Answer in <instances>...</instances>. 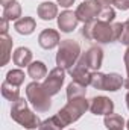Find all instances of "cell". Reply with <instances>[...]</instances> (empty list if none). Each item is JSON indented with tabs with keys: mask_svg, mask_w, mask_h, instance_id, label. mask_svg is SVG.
Listing matches in <instances>:
<instances>
[{
	"mask_svg": "<svg viewBox=\"0 0 129 130\" xmlns=\"http://www.w3.org/2000/svg\"><path fill=\"white\" fill-rule=\"evenodd\" d=\"M14 29L20 35H31L36 29V21L33 17H21L14 23Z\"/></svg>",
	"mask_w": 129,
	"mask_h": 130,
	"instance_id": "obj_15",
	"label": "cell"
},
{
	"mask_svg": "<svg viewBox=\"0 0 129 130\" xmlns=\"http://www.w3.org/2000/svg\"><path fill=\"white\" fill-rule=\"evenodd\" d=\"M32 50L28 48V47H18L15 48L14 55H12V61L14 64L17 65L18 68H23V67H29L32 64Z\"/></svg>",
	"mask_w": 129,
	"mask_h": 130,
	"instance_id": "obj_14",
	"label": "cell"
},
{
	"mask_svg": "<svg viewBox=\"0 0 129 130\" xmlns=\"http://www.w3.org/2000/svg\"><path fill=\"white\" fill-rule=\"evenodd\" d=\"M68 130H74V129H68Z\"/></svg>",
	"mask_w": 129,
	"mask_h": 130,
	"instance_id": "obj_36",
	"label": "cell"
},
{
	"mask_svg": "<svg viewBox=\"0 0 129 130\" xmlns=\"http://www.w3.org/2000/svg\"><path fill=\"white\" fill-rule=\"evenodd\" d=\"M123 61H125V65H126V73H128V77L125 80V88L129 89V47L125 52V56H123Z\"/></svg>",
	"mask_w": 129,
	"mask_h": 130,
	"instance_id": "obj_28",
	"label": "cell"
},
{
	"mask_svg": "<svg viewBox=\"0 0 129 130\" xmlns=\"http://www.w3.org/2000/svg\"><path fill=\"white\" fill-rule=\"evenodd\" d=\"M78 61L91 71H99L102 67V62H103V50L99 45H93L85 53H82Z\"/></svg>",
	"mask_w": 129,
	"mask_h": 130,
	"instance_id": "obj_8",
	"label": "cell"
},
{
	"mask_svg": "<svg viewBox=\"0 0 129 130\" xmlns=\"http://www.w3.org/2000/svg\"><path fill=\"white\" fill-rule=\"evenodd\" d=\"M87 94V86L78 83V82H71L67 86V100H74V98L85 97Z\"/></svg>",
	"mask_w": 129,
	"mask_h": 130,
	"instance_id": "obj_22",
	"label": "cell"
},
{
	"mask_svg": "<svg viewBox=\"0 0 129 130\" xmlns=\"http://www.w3.org/2000/svg\"><path fill=\"white\" fill-rule=\"evenodd\" d=\"M36 14L44 21H50L53 18H58V5L53 2H43L38 5Z\"/></svg>",
	"mask_w": 129,
	"mask_h": 130,
	"instance_id": "obj_13",
	"label": "cell"
},
{
	"mask_svg": "<svg viewBox=\"0 0 129 130\" xmlns=\"http://www.w3.org/2000/svg\"><path fill=\"white\" fill-rule=\"evenodd\" d=\"M90 112L93 115H111L114 113V101L109 97L105 95H97L90 100Z\"/></svg>",
	"mask_w": 129,
	"mask_h": 130,
	"instance_id": "obj_9",
	"label": "cell"
},
{
	"mask_svg": "<svg viewBox=\"0 0 129 130\" xmlns=\"http://www.w3.org/2000/svg\"><path fill=\"white\" fill-rule=\"evenodd\" d=\"M102 6H111L112 3H114V0H97Z\"/></svg>",
	"mask_w": 129,
	"mask_h": 130,
	"instance_id": "obj_32",
	"label": "cell"
},
{
	"mask_svg": "<svg viewBox=\"0 0 129 130\" xmlns=\"http://www.w3.org/2000/svg\"><path fill=\"white\" fill-rule=\"evenodd\" d=\"M3 18H6L8 21H17L21 18V5L15 0L12 3H9L8 6L3 8V14H2Z\"/></svg>",
	"mask_w": 129,
	"mask_h": 130,
	"instance_id": "obj_19",
	"label": "cell"
},
{
	"mask_svg": "<svg viewBox=\"0 0 129 130\" xmlns=\"http://www.w3.org/2000/svg\"><path fill=\"white\" fill-rule=\"evenodd\" d=\"M62 129H64V126H62V123L59 121V118L56 115L44 120L41 123V126L38 127V130H62Z\"/></svg>",
	"mask_w": 129,
	"mask_h": 130,
	"instance_id": "obj_24",
	"label": "cell"
},
{
	"mask_svg": "<svg viewBox=\"0 0 129 130\" xmlns=\"http://www.w3.org/2000/svg\"><path fill=\"white\" fill-rule=\"evenodd\" d=\"M126 129L129 130V120H128V121H126Z\"/></svg>",
	"mask_w": 129,
	"mask_h": 130,
	"instance_id": "obj_35",
	"label": "cell"
},
{
	"mask_svg": "<svg viewBox=\"0 0 129 130\" xmlns=\"http://www.w3.org/2000/svg\"><path fill=\"white\" fill-rule=\"evenodd\" d=\"M82 36H85L87 39L97 41L100 44H109L117 41L112 23H103V21H93V23H87L82 27Z\"/></svg>",
	"mask_w": 129,
	"mask_h": 130,
	"instance_id": "obj_2",
	"label": "cell"
},
{
	"mask_svg": "<svg viewBox=\"0 0 129 130\" xmlns=\"http://www.w3.org/2000/svg\"><path fill=\"white\" fill-rule=\"evenodd\" d=\"M28 74H29V77L32 80L38 82V80L47 77V67L41 61H33L32 64L28 67Z\"/></svg>",
	"mask_w": 129,
	"mask_h": 130,
	"instance_id": "obj_18",
	"label": "cell"
},
{
	"mask_svg": "<svg viewBox=\"0 0 129 130\" xmlns=\"http://www.w3.org/2000/svg\"><path fill=\"white\" fill-rule=\"evenodd\" d=\"M64 80H65V70L56 67L47 74V77L43 82V86H44L46 92L52 97V95H56L61 91V88L64 85Z\"/></svg>",
	"mask_w": 129,
	"mask_h": 130,
	"instance_id": "obj_7",
	"label": "cell"
},
{
	"mask_svg": "<svg viewBox=\"0 0 129 130\" xmlns=\"http://www.w3.org/2000/svg\"><path fill=\"white\" fill-rule=\"evenodd\" d=\"M103 124H105L106 130H125V127H126L125 118L122 115H117V113L106 115L103 120Z\"/></svg>",
	"mask_w": 129,
	"mask_h": 130,
	"instance_id": "obj_20",
	"label": "cell"
},
{
	"mask_svg": "<svg viewBox=\"0 0 129 130\" xmlns=\"http://www.w3.org/2000/svg\"><path fill=\"white\" fill-rule=\"evenodd\" d=\"M78 23H79V20L76 17V12H73V11L65 9L58 15V27H59L61 32L64 33L73 32L78 27Z\"/></svg>",
	"mask_w": 129,
	"mask_h": 130,
	"instance_id": "obj_11",
	"label": "cell"
},
{
	"mask_svg": "<svg viewBox=\"0 0 129 130\" xmlns=\"http://www.w3.org/2000/svg\"><path fill=\"white\" fill-rule=\"evenodd\" d=\"M81 58V45L74 39H62L58 45L56 53V65L59 68H64L65 71H70L78 59Z\"/></svg>",
	"mask_w": 129,
	"mask_h": 130,
	"instance_id": "obj_3",
	"label": "cell"
},
{
	"mask_svg": "<svg viewBox=\"0 0 129 130\" xmlns=\"http://www.w3.org/2000/svg\"><path fill=\"white\" fill-rule=\"evenodd\" d=\"M125 100H126V106H128V109H129V91H128V94H126V98Z\"/></svg>",
	"mask_w": 129,
	"mask_h": 130,
	"instance_id": "obj_34",
	"label": "cell"
},
{
	"mask_svg": "<svg viewBox=\"0 0 129 130\" xmlns=\"http://www.w3.org/2000/svg\"><path fill=\"white\" fill-rule=\"evenodd\" d=\"M100 9H102V5L97 0H84L76 9V17L84 24L93 23L97 20Z\"/></svg>",
	"mask_w": 129,
	"mask_h": 130,
	"instance_id": "obj_6",
	"label": "cell"
},
{
	"mask_svg": "<svg viewBox=\"0 0 129 130\" xmlns=\"http://www.w3.org/2000/svg\"><path fill=\"white\" fill-rule=\"evenodd\" d=\"M68 73H70L73 82H78V83H81V85H84V86H88L90 82H91V74H93V71L88 70L85 65L81 64L79 61L74 64V67H73Z\"/></svg>",
	"mask_w": 129,
	"mask_h": 130,
	"instance_id": "obj_12",
	"label": "cell"
},
{
	"mask_svg": "<svg viewBox=\"0 0 129 130\" xmlns=\"http://www.w3.org/2000/svg\"><path fill=\"white\" fill-rule=\"evenodd\" d=\"M119 41H120L123 45L129 47V18L123 23V32H122V36H120Z\"/></svg>",
	"mask_w": 129,
	"mask_h": 130,
	"instance_id": "obj_27",
	"label": "cell"
},
{
	"mask_svg": "<svg viewBox=\"0 0 129 130\" xmlns=\"http://www.w3.org/2000/svg\"><path fill=\"white\" fill-rule=\"evenodd\" d=\"M12 2H15V0H0V3H2V6L5 8V6H8L9 3H12Z\"/></svg>",
	"mask_w": 129,
	"mask_h": 130,
	"instance_id": "obj_33",
	"label": "cell"
},
{
	"mask_svg": "<svg viewBox=\"0 0 129 130\" xmlns=\"http://www.w3.org/2000/svg\"><path fill=\"white\" fill-rule=\"evenodd\" d=\"M56 3H58L61 8H70V6L74 3V0H56Z\"/></svg>",
	"mask_w": 129,
	"mask_h": 130,
	"instance_id": "obj_31",
	"label": "cell"
},
{
	"mask_svg": "<svg viewBox=\"0 0 129 130\" xmlns=\"http://www.w3.org/2000/svg\"><path fill=\"white\" fill-rule=\"evenodd\" d=\"M24 73L20 70V68H15V70H9L8 73H6V82H9V83H12V85H15V86H21L23 85V82H24Z\"/></svg>",
	"mask_w": 129,
	"mask_h": 130,
	"instance_id": "obj_23",
	"label": "cell"
},
{
	"mask_svg": "<svg viewBox=\"0 0 129 130\" xmlns=\"http://www.w3.org/2000/svg\"><path fill=\"white\" fill-rule=\"evenodd\" d=\"M90 85H91L94 89H100V91H103V86H105V74L100 73V71H93Z\"/></svg>",
	"mask_w": 129,
	"mask_h": 130,
	"instance_id": "obj_26",
	"label": "cell"
},
{
	"mask_svg": "<svg viewBox=\"0 0 129 130\" xmlns=\"http://www.w3.org/2000/svg\"><path fill=\"white\" fill-rule=\"evenodd\" d=\"M12 38L8 35V33H3L0 35V45H2V61L0 65L5 67L8 65V62L11 61V52H12Z\"/></svg>",
	"mask_w": 129,
	"mask_h": 130,
	"instance_id": "obj_17",
	"label": "cell"
},
{
	"mask_svg": "<svg viewBox=\"0 0 129 130\" xmlns=\"http://www.w3.org/2000/svg\"><path fill=\"white\" fill-rule=\"evenodd\" d=\"M26 98L38 113H46L52 107L50 95L46 92L43 83H38L36 80L31 82L26 86Z\"/></svg>",
	"mask_w": 129,
	"mask_h": 130,
	"instance_id": "obj_5",
	"label": "cell"
},
{
	"mask_svg": "<svg viewBox=\"0 0 129 130\" xmlns=\"http://www.w3.org/2000/svg\"><path fill=\"white\" fill-rule=\"evenodd\" d=\"M112 5L120 11H128L129 9V0H114Z\"/></svg>",
	"mask_w": 129,
	"mask_h": 130,
	"instance_id": "obj_29",
	"label": "cell"
},
{
	"mask_svg": "<svg viewBox=\"0 0 129 130\" xmlns=\"http://www.w3.org/2000/svg\"><path fill=\"white\" fill-rule=\"evenodd\" d=\"M8 26H9V21L2 17V20H0V35L8 33Z\"/></svg>",
	"mask_w": 129,
	"mask_h": 130,
	"instance_id": "obj_30",
	"label": "cell"
},
{
	"mask_svg": "<svg viewBox=\"0 0 129 130\" xmlns=\"http://www.w3.org/2000/svg\"><path fill=\"white\" fill-rule=\"evenodd\" d=\"M61 35L55 29H44L43 32L38 35V44L44 50H52L61 44Z\"/></svg>",
	"mask_w": 129,
	"mask_h": 130,
	"instance_id": "obj_10",
	"label": "cell"
},
{
	"mask_svg": "<svg viewBox=\"0 0 129 130\" xmlns=\"http://www.w3.org/2000/svg\"><path fill=\"white\" fill-rule=\"evenodd\" d=\"M2 95L9 101H15L17 98H20V86H15L5 80L2 83Z\"/></svg>",
	"mask_w": 129,
	"mask_h": 130,
	"instance_id": "obj_21",
	"label": "cell"
},
{
	"mask_svg": "<svg viewBox=\"0 0 129 130\" xmlns=\"http://www.w3.org/2000/svg\"><path fill=\"white\" fill-rule=\"evenodd\" d=\"M122 86H125V79H123L119 73L105 74V86H103V91L115 92V91H119Z\"/></svg>",
	"mask_w": 129,
	"mask_h": 130,
	"instance_id": "obj_16",
	"label": "cell"
},
{
	"mask_svg": "<svg viewBox=\"0 0 129 130\" xmlns=\"http://www.w3.org/2000/svg\"><path fill=\"white\" fill-rule=\"evenodd\" d=\"M88 109H90V101L85 97L74 98V100H68V103L56 113V117L65 127L70 126L71 123H76Z\"/></svg>",
	"mask_w": 129,
	"mask_h": 130,
	"instance_id": "obj_4",
	"label": "cell"
},
{
	"mask_svg": "<svg viewBox=\"0 0 129 130\" xmlns=\"http://www.w3.org/2000/svg\"><path fill=\"white\" fill-rule=\"evenodd\" d=\"M11 118L20 124L21 127L28 130H36L43 121H40L38 115H35L28 106V98L24 100V97L17 98L15 101H12L11 106Z\"/></svg>",
	"mask_w": 129,
	"mask_h": 130,
	"instance_id": "obj_1",
	"label": "cell"
},
{
	"mask_svg": "<svg viewBox=\"0 0 129 130\" xmlns=\"http://www.w3.org/2000/svg\"><path fill=\"white\" fill-rule=\"evenodd\" d=\"M115 18V11L114 8L111 6H102L100 12H99V17H97V21H103V23H112Z\"/></svg>",
	"mask_w": 129,
	"mask_h": 130,
	"instance_id": "obj_25",
	"label": "cell"
}]
</instances>
